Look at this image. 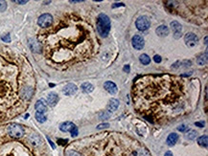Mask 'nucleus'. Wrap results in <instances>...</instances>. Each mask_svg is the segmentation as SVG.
Here are the masks:
<instances>
[{
	"mask_svg": "<svg viewBox=\"0 0 208 156\" xmlns=\"http://www.w3.org/2000/svg\"><path fill=\"white\" fill-rule=\"evenodd\" d=\"M171 28L174 32V38L176 39H178L181 38V32H182V27L179 24L177 21H172L171 22Z\"/></svg>",
	"mask_w": 208,
	"mask_h": 156,
	"instance_id": "nucleus-7",
	"label": "nucleus"
},
{
	"mask_svg": "<svg viewBox=\"0 0 208 156\" xmlns=\"http://www.w3.org/2000/svg\"><path fill=\"white\" fill-rule=\"evenodd\" d=\"M154 62H156V63H160L161 60H162V59H161V56H160L159 55H155V56H154Z\"/></svg>",
	"mask_w": 208,
	"mask_h": 156,
	"instance_id": "nucleus-28",
	"label": "nucleus"
},
{
	"mask_svg": "<svg viewBox=\"0 0 208 156\" xmlns=\"http://www.w3.org/2000/svg\"><path fill=\"white\" fill-rule=\"evenodd\" d=\"M77 90H78V87L74 83H68L63 87L62 92H63V94H65L66 96H71V95L75 94Z\"/></svg>",
	"mask_w": 208,
	"mask_h": 156,
	"instance_id": "nucleus-9",
	"label": "nucleus"
},
{
	"mask_svg": "<svg viewBox=\"0 0 208 156\" xmlns=\"http://www.w3.org/2000/svg\"><path fill=\"white\" fill-rule=\"evenodd\" d=\"M130 65H125L124 66V68H123V70L125 71V72H127V73H128V72H130Z\"/></svg>",
	"mask_w": 208,
	"mask_h": 156,
	"instance_id": "nucleus-32",
	"label": "nucleus"
},
{
	"mask_svg": "<svg viewBox=\"0 0 208 156\" xmlns=\"http://www.w3.org/2000/svg\"><path fill=\"white\" fill-rule=\"evenodd\" d=\"M119 106V102L116 100V99H111V100L109 102V104H107V111L109 112H113L115 111Z\"/></svg>",
	"mask_w": 208,
	"mask_h": 156,
	"instance_id": "nucleus-15",
	"label": "nucleus"
},
{
	"mask_svg": "<svg viewBox=\"0 0 208 156\" xmlns=\"http://www.w3.org/2000/svg\"><path fill=\"white\" fill-rule=\"evenodd\" d=\"M150 19L147 16H139L135 21V26L139 31H146L150 28Z\"/></svg>",
	"mask_w": 208,
	"mask_h": 156,
	"instance_id": "nucleus-4",
	"label": "nucleus"
},
{
	"mask_svg": "<svg viewBox=\"0 0 208 156\" xmlns=\"http://www.w3.org/2000/svg\"><path fill=\"white\" fill-rule=\"evenodd\" d=\"M198 143H199V146H202L203 147H207V146H208V138H207V135L200 136L198 139Z\"/></svg>",
	"mask_w": 208,
	"mask_h": 156,
	"instance_id": "nucleus-19",
	"label": "nucleus"
},
{
	"mask_svg": "<svg viewBox=\"0 0 208 156\" xmlns=\"http://www.w3.org/2000/svg\"><path fill=\"white\" fill-rule=\"evenodd\" d=\"M47 140H48V142H49V144H50V145H51L52 148H53V150H54V148H55V145L53 144V142H52L51 140H50V138H48V137H47Z\"/></svg>",
	"mask_w": 208,
	"mask_h": 156,
	"instance_id": "nucleus-33",
	"label": "nucleus"
},
{
	"mask_svg": "<svg viewBox=\"0 0 208 156\" xmlns=\"http://www.w3.org/2000/svg\"><path fill=\"white\" fill-rule=\"evenodd\" d=\"M195 125L199 127H203L204 126V122H197L195 123Z\"/></svg>",
	"mask_w": 208,
	"mask_h": 156,
	"instance_id": "nucleus-31",
	"label": "nucleus"
},
{
	"mask_svg": "<svg viewBox=\"0 0 208 156\" xmlns=\"http://www.w3.org/2000/svg\"><path fill=\"white\" fill-rule=\"evenodd\" d=\"M53 23V16L50 13H43L38 19V24L41 28H47Z\"/></svg>",
	"mask_w": 208,
	"mask_h": 156,
	"instance_id": "nucleus-5",
	"label": "nucleus"
},
{
	"mask_svg": "<svg viewBox=\"0 0 208 156\" xmlns=\"http://www.w3.org/2000/svg\"><path fill=\"white\" fill-rule=\"evenodd\" d=\"M13 2H16V3H18V4H26L28 1H13Z\"/></svg>",
	"mask_w": 208,
	"mask_h": 156,
	"instance_id": "nucleus-35",
	"label": "nucleus"
},
{
	"mask_svg": "<svg viewBox=\"0 0 208 156\" xmlns=\"http://www.w3.org/2000/svg\"><path fill=\"white\" fill-rule=\"evenodd\" d=\"M65 156H81V154L75 151H66Z\"/></svg>",
	"mask_w": 208,
	"mask_h": 156,
	"instance_id": "nucleus-24",
	"label": "nucleus"
},
{
	"mask_svg": "<svg viewBox=\"0 0 208 156\" xmlns=\"http://www.w3.org/2000/svg\"><path fill=\"white\" fill-rule=\"evenodd\" d=\"M197 62L199 65H205L207 63V52L200 55L197 60Z\"/></svg>",
	"mask_w": 208,
	"mask_h": 156,
	"instance_id": "nucleus-17",
	"label": "nucleus"
},
{
	"mask_svg": "<svg viewBox=\"0 0 208 156\" xmlns=\"http://www.w3.org/2000/svg\"><path fill=\"white\" fill-rule=\"evenodd\" d=\"M7 9V3L5 1H0V12H4Z\"/></svg>",
	"mask_w": 208,
	"mask_h": 156,
	"instance_id": "nucleus-26",
	"label": "nucleus"
},
{
	"mask_svg": "<svg viewBox=\"0 0 208 156\" xmlns=\"http://www.w3.org/2000/svg\"><path fill=\"white\" fill-rule=\"evenodd\" d=\"M110 19L105 13H100L97 18V31L98 33L102 35V37L106 38L107 34L110 32Z\"/></svg>",
	"mask_w": 208,
	"mask_h": 156,
	"instance_id": "nucleus-1",
	"label": "nucleus"
},
{
	"mask_svg": "<svg viewBox=\"0 0 208 156\" xmlns=\"http://www.w3.org/2000/svg\"><path fill=\"white\" fill-rule=\"evenodd\" d=\"M82 89L84 92H87V93H90V92L94 90V86H93L90 82H84L82 84Z\"/></svg>",
	"mask_w": 208,
	"mask_h": 156,
	"instance_id": "nucleus-18",
	"label": "nucleus"
},
{
	"mask_svg": "<svg viewBox=\"0 0 208 156\" xmlns=\"http://www.w3.org/2000/svg\"><path fill=\"white\" fill-rule=\"evenodd\" d=\"M110 126V124H101V125H99L97 126V129H106V127H109Z\"/></svg>",
	"mask_w": 208,
	"mask_h": 156,
	"instance_id": "nucleus-29",
	"label": "nucleus"
},
{
	"mask_svg": "<svg viewBox=\"0 0 208 156\" xmlns=\"http://www.w3.org/2000/svg\"><path fill=\"white\" fill-rule=\"evenodd\" d=\"M139 60L140 62L142 63V64H144V65H148L149 63L150 62V56L146 54H142L140 56V58H139Z\"/></svg>",
	"mask_w": 208,
	"mask_h": 156,
	"instance_id": "nucleus-21",
	"label": "nucleus"
},
{
	"mask_svg": "<svg viewBox=\"0 0 208 156\" xmlns=\"http://www.w3.org/2000/svg\"><path fill=\"white\" fill-rule=\"evenodd\" d=\"M132 47L134 49H136V50H141V49L145 45L144 38H143L139 34H135L134 37L132 38Z\"/></svg>",
	"mask_w": 208,
	"mask_h": 156,
	"instance_id": "nucleus-6",
	"label": "nucleus"
},
{
	"mask_svg": "<svg viewBox=\"0 0 208 156\" xmlns=\"http://www.w3.org/2000/svg\"><path fill=\"white\" fill-rule=\"evenodd\" d=\"M59 102V96L57 95L55 92H51L47 96V103L50 106H55Z\"/></svg>",
	"mask_w": 208,
	"mask_h": 156,
	"instance_id": "nucleus-12",
	"label": "nucleus"
},
{
	"mask_svg": "<svg viewBox=\"0 0 208 156\" xmlns=\"http://www.w3.org/2000/svg\"><path fill=\"white\" fill-rule=\"evenodd\" d=\"M177 140H178V135H177V134L176 133H171L170 135L168 136L167 140H166V144L169 147H173V146L176 145Z\"/></svg>",
	"mask_w": 208,
	"mask_h": 156,
	"instance_id": "nucleus-14",
	"label": "nucleus"
},
{
	"mask_svg": "<svg viewBox=\"0 0 208 156\" xmlns=\"http://www.w3.org/2000/svg\"><path fill=\"white\" fill-rule=\"evenodd\" d=\"M35 110H37V112L43 113L44 114V113L47 111V103L43 99H40V100H39L37 102V103H35Z\"/></svg>",
	"mask_w": 208,
	"mask_h": 156,
	"instance_id": "nucleus-10",
	"label": "nucleus"
},
{
	"mask_svg": "<svg viewBox=\"0 0 208 156\" xmlns=\"http://www.w3.org/2000/svg\"><path fill=\"white\" fill-rule=\"evenodd\" d=\"M124 6L125 5L123 3H115V4L112 5V8L114 9V8H116V7H124Z\"/></svg>",
	"mask_w": 208,
	"mask_h": 156,
	"instance_id": "nucleus-30",
	"label": "nucleus"
},
{
	"mask_svg": "<svg viewBox=\"0 0 208 156\" xmlns=\"http://www.w3.org/2000/svg\"><path fill=\"white\" fill-rule=\"evenodd\" d=\"M104 87L111 95H114L117 93V86H116V84L112 82H106L104 83Z\"/></svg>",
	"mask_w": 208,
	"mask_h": 156,
	"instance_id": "nucleus-11",
	"label": "nucleus"
},
{
	"mask_svg": "<svg viewBox=\"0 0 208 156\" xmlns=\"http://www.w3.org/2000/svg\"><path fill=\"white\" fill-rule=\"evenodd\" d=\"M8 133L10 136L13 138H20L24 135L25 129L22 125H20L18 124H12L8 127Z\"/></svg>",
	"mask_w": 208,
	"mask_h": 156,
	"instance_id": "nucleus-2",
	"label": "nucleus"
},
{
	"mask_svg": "<svg viewBox=\"0 0 208 156\" xmlns=\"http://www.w3.org/2000/svg\"><path fill=\"white\" fill-rule=\"evenodd\" d=\"M164 156H174V155H173V153H172L171 151H167L166 153H165Z\"/></svg>",
	"mask_w": 208,
	"mask_h": 156,
	"instance_id": "nucleus-34",
	"label": "nucleus"
},
{
	"mask_svg": "<svg viewBox=\"0 0 208 156\" xmlns=\"http://www.w3.org/2000/svg\"><path fill=\"white\" fill-rule=\"evenodd\" d=\"M30 47L33 51L35 52H40V44H39V42L38 41H35V40H32V42H30Z\"/></svg>",
	"mask_w": 208,
	"mask_h": 156,
	"instance_id": "nucleus-20",
	"label": "nucleus"
},
{
	"mask_svg": "<svg viewBox=\"0 0 208 156\" xmlns=\"http://www.w3.org/2000/svg\"><path fill=\"white\" fill-rule=\"evenodd\" d=\"M187 129H188V126L186 125H179V126L177 127V129H178L179 131H181V132L186 131V130H187Z\"/></svg>",
	"mask_w": 208,
	"mask_h": 156,
	"instance_id": "nucleus-27",
	"label": "nucleus"
},
{
	"mask_svg": "<svg viewBox=\"0 0 208 156\" xmlns=\"http://www.w3.org/2000/svg\"><path fill=\"white\" fill-rule=\"evenodd\" d=\"M60 129L63 132H67L69 131L71 133V136L72 137H77L79 134L78 127L71 122H64L60 125Z\"/></svg>",
	"mask_w": 208,
	"mask_h": 156,
	"instance_id": "nucleus-3",
	"label": "nucleus"
},
{
	"mask_svg": "<svg viewBox=\"0 0 208 156\" xmlns=\"http://www.w3.org/2000/svg\"><path fill=\"white\" fill-rule=\"evenodd\" d=\"M184 40H185V43L187 46L189 47H194V46H196L197 44V42L199 40L198 37L195 34H193V33H188V34H185V37H184Z\"/></svg>",
	"mask_w": 208,
	"mask_h": 156,
	"instance_id": "nucleus-8",
	"label": "nucleus"
},
{
	"mask_svg": "<svg viewBox=\"0 0 208 156\" xmlns=\"http://www.w3.org/2000/svg\"><path fill=\"white\" fill-rule=\"evenodd\" d=\"M196 136H197V132L195 130H190L187 135H186V138L189 140H194L196 138Z\"/></svg>",
	"mask_w": 208,
	"mask_h": 156,
	"instance_id": "nucleus-23",
	"label": "nucleus"
},
{
	"mask_svg": "<svg viewBox=\"0 0 208 156\" xmlns=\"http://www.w3.org/2000/svg\"><path fill=\"white\" fill-rule=\"evenodd\" d=\"M155 33L157 35L163 38V37H167L169 34V28L166 25H160L159 27H157V29L155 30Z\"/></svg>",
	"mask_w": 208,
	"mask_h": 156,
	"instance_id": "nucleus-13",
	"label": "nucleus"
},
{
	"mask_svg": "<svg viewBox=\"0 0 208 156\" xmlns=\"http://www.w3.org/2000/svg\"><path fill=\"white\" fill-rule=\"evenodd\" d=\"M1 39L4 41V42H10L11 41V37H10V34H4L1 37Z\"/></svg>",
	"mask_w": 208,
	"mask_h": 156,
	"instance_id": "nucleus-25",
	"label": "nucleus"
},
{
	"mask_svg": "<svg viewBox=\"0 0 208 156\" xmlns=\"http://www.w3.org/2000/svg\"><path fill=\"white\" fill-rule=\"evenodd\" d=\"M30 142L34 145V146H39L40 145L41 143V139L39 135H37V134H32V135L30 136Z\"/></svg>",
	"mask_w": 208,
	"mask_h": 156,
	"instance_id": "nucleus-16",
	"label": "nucleus"
},
{
	"mask_svg": "<svg viewBox=\"0 0 208 156\" xmlns=\"http://www.w3.org/2000/svg\"><path fill=\"white\" fill-rule=\"evenodd\" d=\"M35 119H37V121L39 123H44L46 121V116L43 114V113H39V112H35Z\"/></svg>",
	"mask_w": 208,
	"mask_h": 156,
	"instance_id": "nucleus-22",
	"label": "nucleus"
}]
</instances>
